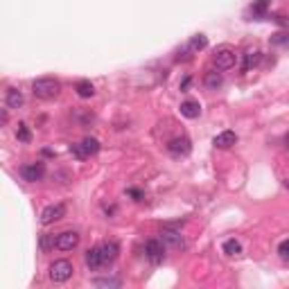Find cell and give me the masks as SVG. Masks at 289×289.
I'll use <instances>...</instances> for the list:
<instances>
[{"label":"cell","mask_w":289,"mask_h":289,"mask_svg":"<svg viewBox=\"0 0 289 289\" xmlns=\"http://www.w3.org/2000/svg\"><path fill=\"white\" fill-rule=\"evenodd\" d=\"M99 253H102V264L108 266L115 262L117 253H120V246H117L115 242H102L99 244Z\"/></svg>","instance_id":"cell-9"},{"label":"cell","mask_w":289,"mask_h":289,"mask_svg":"<svg viewBox=\"0 0 289 289\" xmlns=\"http://www.w3.org/2000/svg\"><path fill=\"white\" fill-rule=\"evenodd\" d=\"M81 149H84V154H86V158H88V156H93V154H97L99 152V140L97 138H90V135H88V138H84V140H81Z\"/></svg>","instance_id":"cell-17"},{"label":"cell","mask_w":289,"mask_h":289,"mask_svg":"<svg viewBox=\"0 0 289 289\" xmlns=\"http://www.w3.org/2000/svg\"><path fill=\"white\" fill-rule=\"evenodd\" d=\"M63 215H66V206H63V203H52V206H48L41 212V224L43 226L54 224V221H59Z\"/></svg>","instance_id":"cell-7"},{"label":"cell","mask_w":289,"mask_h":289,"mask_svg":"<svg viewBox=\"0 0 289 289\" xmlns=\"http://www.w3.org/2000/svg\"><path fill=\"white\" fill-rule=\"evenodd\" d=\"M235 142H237V133H235V131H221V133H217L215 140H212V144L219 149H228V147H233Z\"/></svg>","instance_id":"cell-10"},{"label":"cell","mask_w":289,"mask_h":289,"mask_svg":"<svg viewBox=\"0 0 289 289\" xmlns=\"http://www.w3.org/2000/svg\"><path fill=\"white\" fill-rule=\"evenodd\" d=\"M199 113H201V106H199V102H194V99H188V102L181 104V115L188 117V120L199 117Z\"/></svg>","instance_id":"cell-13"},{"label":"cell","mask_w":289,"mask_h":289,"mask_svg":"<svg viewBox=\"0 0 289 289\" xmlns=\"http://www.w3.org/2000/svg\"><path fill=\"white\" fill-rule=\"evenodd\" d=\"M7 111H3V115H0V122H3V124H7Z\"/></svg>","instance_id":"cell-30"},{"label":"cell","mask_w":289,"mask_h":289,"mask_svg":"<svg viewBox=\"0 0 289 289\" xmlns=\"http://www.w3.org/2000/svg\"><path fill=\"white\" fill-rule=\"evenodd\" d=\"M161 239H163V244H167V246H174V248L183 246V235H181L179 230L163 228V233H161Z\"/></svg>","instance_id":"cell-11"},{"label":"cell","mask_w":289,"mask_h":289,"mask_svg":"<svg viewBox=\"0 0 289 289\" xmlns=\"http://www.w3.org/2000/svg\"><path fill=\"white\" fill-rule=\"evenodd\" d=\"M188 86H190V77H185V79L181 81V90H188Z\"/></svg>","instance_id":"cell-29"},{"label":"cell","mask_w":289,"mask_h":289,"mask_svg":"<svg viewBox=\"0 0 289 289\" xmlns=\"http://www.w3.org/2000/svg\"><path fill=\"white\" fill-rule=\"evenodd\" d=\"M75 90H77V95H79V97H93V95H95V86L90 84L88 79H79V81H77Z\"/></svg>","instance_id":"cell-16"},{"label":"cell","mask_w":289,"mask_h":289,"mask_svg":"<svg viewBox=\"0 0 289 289\" xmlns=\"http://www.w3.org/2000/svg\"><path fill=\"white\" fill-rule=\"evenodd\" d=\"M167 152H170L172 156H188V154L192 152V142H190V138H185V135H176V138H172L170 142H167Z\"/></svg>","instance_id":"cell-5"},{"label":"cell","mask_w":289,"mask_h":289,"mask_svg":"<svg viewBox=\"0 0 289 289\" xmlns=\"http://www.w3.org/2000/svg\"><path fill=\"white\" fill-rule=\"evenodd\" d=\"M77 244H79V233H75V230H63V233L57 235L59 251H72Z\"/></svg>","instance_id":"cell-8"},{"label":"cell","mask_w":289,"mask_h":289,"mask_svg":"<svg viewBox=\"0 0 289 289\" xmlns=\"http://www.w3.org/2000/svg\"><path fill=\"white\" fill-rule=\"evenodd\" d=\"M208 45V39L203 34H197V36H192V41L188 43V48L192 50V52H197V50H203Z\"/></svg>","instance_id":"cell-21"},{"label":"cell","mask_w":289,"mask_h":289,"mask_svg":"<svg viewBox=\"0 0 289 289\" xmlns=\"http://www.w3.org/2000/svg\"><path fill=\"white\" fill-rule=\"evenodd\" d=\"M70 152L75 154V156L79 158V161H84V158H86V154H84V149H81V144H72V147H70Z\"/></svg>","instance_id":"cell-27"},{"label":"cell","mask_w":289,"mask_h":289,"mask_svg":"<svg viewBox=\"0 0 289 289\" xmlns=\"http://www.w3.org/2000/svg\"><path fill=\"white\" fill-rule=\"evenodd\" d=\"M5 102H7L9 108H18L23 106V102H25V97H23V93L18 88H7V95H5Z\"/></svg>","instance_id":"cell-14"},{"label":"cell","mask_w":289,"mask_h":289,"mask_svg":"<svg viewBox=\"0 0 289 289\" xmlns=\"http://www.w3.org/2000/svg\"><path fill=\"white\" fill-rule=\"evenodd\" d=\"M203 84H206L208 88H219V86L224 84V77H221V72L210 70V72H206V79H203Z\"/></svg>","instance_id":"cell-18"},{"label":"cell","mask_w":289,"mask_h":289,"mask_svg":"<svg viewBox=\"0 0 289 289\" xmlns=\"http://www.w3.org/2000/svg\"><path fill=\"white\" fill-rule=\"evenodd\" d=\"M284 144H287V149H289V133L284 135Z\"/></svg>","instance_id":"cell-31"},{"label":"cell","mask_w":289,"mask_h":289,"mask_svg":"<svg viewBox=\"0 0 289 289\" xmlns=\"http://www.w3.org/2000/svg\"><path fill=\"white\" fill-rule=\"evenodd\" d=\"M95 287H120V280L117 278H95Z\"/></svg>","instance_id":"cell-24"},{"label":"cell","mask_w":289,"mask_h":289,"mask_svg":"<svg viewBox=\"0 0 289 289\" xmlns=\"http://www.w3.org/2000/svg\"><path fill=\"white\" fill-rule=\"evenodd\" d=\"M144 255L149 257L152 264H161L165 260V244H163V239H147L144 242Z\"/></svg>","instance_id":"cell-3"},{"label":"cell","mask_w":289,"mask_h":289,"mask_svg":"<svg viewBox=\"0 0 289 289\" xmlns=\"http://www.w3.org/2000/svg\"><path fill=\"white\" fill-rule=\"evenodd\" d=\"M59 90H61V84L54 77H41V79H34V84H32V93L39 99H54L59 95Z\"/></svg>","instance_id":"cell-1"},{"label":"cell","mask_w":289,"mask_h":289,"mask_svg":"<svg viewBox=\"0 0 289 289\" xmlns=\"http://www.w3.org/2000/svg\"><path fill=\"white\" fill-rule=\"evenodd\" d=\"M39 246H41V251H50L52 246H57V237L54 235H41V242H39Z\"/></svg>","instance_id":"cell-22"},{"label":"cell","mask_w":289,"mask_h":289,"mask_svg":"<svg viewBox=\"0 0 289 289\" xmlns=\"http://www.w3.org/2000/svg\"><path fill=\"white\" fill-rule=\"evenodd\" d=\"M224 253L226 255H239L242 253V244L237 239H226L224 242Z\"/></svg>","instance_id":"cell-20"},{"label":"cell","mask_w":289,"mask_h":289,"mask_svg":"<svg viewBox=\"0 0 289 289\" xmlns=\"http://www.w3.org/2000/svg\"><path fill=\"white\" fill-rule=\"evenodd\" d=\"M266 7H269V0H255V3L251 5V14L255 18H262V16H266Z\"/></svg>","instance_id":"cell-19"},{"label":"cell","mask_w":289,"mask_h":289,"mask_svg":"<svg viewBox=\"0 0 289 289\" xmlns=\"http://www.w3.org/2000/svg\"><path fill=\"white\" fill-rule=\"evenodd\" d=\"M278 253H280V257H282V260H289V239H284V242H280Z\"/></svg>","instance_id":"cell-26"},{"label":"cell","mask_w":289,"mask_h":289,"mask_svg":"<svg viewBox=\"0 0 289 289\" xmlns=\"http://www.w3.org/2000/svg\"><path fill=\"white\" fill-rule=\"evenodd\" d=\"M271 43L289 48V32H278V34H273V36H271Z\"/></svg>","instance_id":"cell-23"},{"label":"cell","mask_w":289,"mask_h":289,"mask_svg":"<svg viewBox=\"0 0 289 289\" xmlns=\"http://www.w3.org/2000/svg\"><path fill=\"white\" fill-rule=\"evenodd\" d=\"M284 188H287V190H289V179H284Z\"/></svg>","instance_id":"cell-32"},{"label":"cell","mask_w":289,"mask_h":289,"mask_svg":"<svg viewBox=\"0 0 289 289\" xmlns=\"http://www.w3.org/2000/svg\"><path fill=\"white\" fill-rule=\"evenodd\" d=\"M215 66H217V70H228V68H233L235 66V61H237V54H235V50H230V48H219L215 52Z\"/></svg>","instance_id":"cell-4"},{"label":"cell","mask_w":289,"mask_h":289,"mask_svg":"<svg viewBox=\"0 0 289 289\" xmlns=\"http://www.w3.org/2000/svg\"><path fill=\"white\" fill-rule=\"evenodd\" d=\"M86 266H88V269H93V271H97V269H102V253H99V244L97 246H93V248H88V251H86Z\"/></svg>","instance_id":"cell-12"},{"label":"cell","mask_w":289,"mask_h":289,"mask_svg":"<svg viewBox=\"0 0 289 289\" xmlns=\"http://www.w3.org/2000/svg\"><path fill=\"white\" fill-rule=\"evenodd\" d=\"M72 271H75V266H72L70 260H54L52 266H50V280L52 282H66V280L72 278Z\"/></svg>","instance_id":"cell-2"},{"label":"cell","mask_w":289,"mask_h":289,"mask_svg":"<svg viewBox=\"0 0 289 289\" xmlns=\"http://www.w3.org/2000/svg\"><path fill=\"white\" fill-rule=\"evenodd\" d=\"M16 138L21 140V142H30V138H32V133H30V129H27L25 124H18V131H16Z\"/></svg>","instance_id":"cell-25"},{"label":"cell","mask_w":289,"mask_h":289,"mask_svg":"<svg viewBox=\"0 0 289 289\" xmlns=\"http://www.w3.org/2000/svg\"><path fill=\"white\" fill-rule=\"evenodd\" d=\"M21 176L25 181H30V183H36V181H41L45 176V165L41 161L36 163H27V165L21 167Z\"/></svg>","instance_id":"cell-6"},{"label":"cell","mask_w":289,"mask_h":289,"mask_svg":"<svg viewBox=\"0 0 289 289\" xmlns=\"http://www.w3.org/2000/svg\"><path fill=\"white\" fill-rule=\"evenodd\" d=\"M262 59V54L257 52V50H248L246 54H244V63H242V72H248L253 66H257V61Z\"/></svg>","instance_id":"cell-15"},{"label":"cell","mask_w":289,"mask_h":289,"mask_svg":"<svg viewBox=\"0 0 289 289\" xmlns=\"http://www.w3.org/2000/svg\"><path fill=\"white\" fill-rule=\"evenodd\" d=\"M129 194L135 199V201H140V199H142V192H140V190H129Z\"/></svg>","instance_id":"cell-28"}]
</instances>
